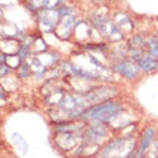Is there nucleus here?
Listing matches in <instances>:
<instances>
[{
  "label": "nucleus",
  "instance_id": "1a4fd4ad",
  "mask_svg": "<svg viewBox=\"0 0 158 158\" xmlns=\"http://www.w3.org/2000/svg\"><path fill=\"white\" fill-rule=\"evenodd\" d=\"M76 26V22H73L69 16H65L62 22H59L58 26H56V35L60 36V38H65L68 39L69 35L72 33V29H75Z\"/></svg>",
  "mask_w": 158,
  "mask_h": 158
},
{
  "label": "nucleus",
  "instance_id": "6e6552de",
  "mask_svg": "<svg viewBox=\"0 0 158 158\" xmlns=\"http://www.w3.org/2000/svg\"><path fill=\"white\" fill-rule=\"evenodd\" d=\"M114 69L119 73L121 76H124L125 79H129V81H132L138 76V71H139V68H138L137 62H131V60H122V62H118Z\"/></svg>",
  "mask_w": 158,
  "mask_h": 158
},
{
  "label": "nucleus",
  "instance_id": "f03ea898",
  "mask_svg": "<svg viewBox=\"0 0 158 158\" xmlns=\"http://www.w3.org/2000/svg\"><path fill=\"white\" fill-rule=\"evenodd\" d=\"M138 152V147L135 145L132 137H119L109 141L102 150L98 151L99 158H135Z\"/></svg>",
  "mask_w": 158,
  "mask_h": 158
},
{
  "label": "nucleus",
  "instance_id": "ddd939ff",
  "mask_svg": "<svg viewBox=\"0 0 158 158\" xmlns=\"http://www.w3.org/2000/svg\"><path fill=\"white\" fill-rule=\"evenodd\" d=\"M9 72H10V68L7 66V63H4V62L0 63V78L4 75H7Z\"/></svg>",
  "mask_w": 158,
  "mask_h": 158
},
{
  "label": "nucleus",
  "instance_id": "f257e3e1",
  "mask_svg": "<svg viewBox=\"0 0 158 158\" xmlns=\"http://www.w3.org/2000/svg\"><path fill=\"white\" fill-rule=\"evenodd\" d=\"M124 111V105L114 99H108L99 104H95L85 109L81 114V118L86 121H96V122H102V124H108L112 122L118 115H121Z\"/></svg>",
  "mask_w": 158,
  "mask_h": 158
},
{
  "label": "nucleus",
  "instance_id": "20e7f679",
  "mask_svg": "<svg viewBox=\"0 0 158 158\" xmlns=\"http://www.w3.org/2000/svg\"><path fill=\"white\" fill-rule=\"evenodd\" d=\"M82 139H83V135H81V134H76L73 131H60L56 135V138H55V142H56V145L60 150L69 151L76 148Z\"/></svg>",
  "mask_w": 158,
  "mask_h": 158
},
{
  "label": "nucleus",
  "instance_id": "2eb2a0df",
  "mask_svg": "<svg viewBox=\"0 0 158 158\" xmlns=\"http://www.w3.org/2000/svg\"><path fill=\"white\" fill-rule=\"evenodd\" d=\"M2 91H3V88H2V86H0V94H2Z\"/></svg>",
  "mask_w": 158,
  "mask_h": 158
},
{
  "label": "nucleus",
  "instance_id": "0eeeda50",
  "mask_svg": "<svg viewBox=\"0 0 158 158\" xmlns=\"http://www.w3.org/2000/svg\"><path fill=\"white\" fill-rule=\"evenodd\" d=\"M155 134H157V131H155V128H152V127H148V128L144 129V132H142V135H141V139H139V144H138V152H137L138 158L147 157L151 144L154 141Z\"/></svg>",
  "mask_w": 158,
  "mask_h": 158
},
{
  "label": "nucleus",
  "instance_id": "39448f33",
  "mask_svg": "<svg viewBox=\"0 0 158 158\" xmlns=\"http://www.w3.org/2000/svg\"><path fill=\"white\" fill-rule=\"evenodd\" d=\"M117 94V89L111 86H101L96 88V89H92V91H88V94L83 95L85 101L88 104H99V102H104V101L111 99L114 95Z\"/></svg>",
  "mask_w": 158,
  "mask_h": 158
},
{
  "label": "nucleus",
  "instance_id": "423d86ee",
  "mask_svg": "<svg viewBox=\"0 0 158 158\" xmlns=\"http://www.w3.org/2000/svg\"><path fill=\"white\" fill-rule=\"evenodd\" d=\"M59 17H60V13L56 9H43L39 12V22L46 30L56 27L59 23Z\"/></svg>",
  "mask_w": 158,
  "mask_h": 158
},
{
  "label": "nucleus",
  "instance_id": "9d476101",
  "mask_svg": "<svg viewBox=\"0 0 158 158\" xmlns=\"http://www.w3.org/2000/svg\"><path fill=\"white\" fill-rule=\"evenodd\" d=\"M137 65L141 71L147 72V73H151L158 69V60L154 58H151L150 55H142L141 58L137 60Z\"/></svg>",
  "mask_w": 158,
  "mask_h": 158
},
{
  "label": "nucleus",
  "instance_id": "f8f14e48",
  "mask_svg": "<svg viewBox=\"0 0 158 158\" xmlns=\"http://www.w3.org/2000/svg\"><path fill=\"white\" fill-rule=\"evenodd\" d=\"M23 60L19 55H4V63H7L9 68H19Z\"/></svg>",
  "mask_w": 158,
  "mask_h": 158
},
{
  "label": "nucleus",
  "instance_id": "dca6fc26",
  "mask_svg": "<svg viewBox=\"0 0 158 158\" xmlns=\"http://www.w3.org/2000/svg\"><path fill=\"white\" fill-rule=\"evenodd\" d=\"M109 158H114V157H109Z\"/></svg>",
  "mask_w": 158,
  "mask_h": 158
},
{
  "label": "nucleus",
  "instance_id": "9b49d317",
  "mask_svg": "<svg viewBox=\"0 0 158 158\" xmlns=\"http://www.w3.org/2000/svg\"><path fill=\"white\" fill-rule=\"evenodd\" d=\"M147 52L151 58H154L158 60V40L157 38H150L147 40Z\"/></svg>",
  "mask_w": 158,
  "mask_h": 158
},
{
  "label": "nucleus",
  "instance_id": "7ed1b4c3",
  "mask_svg": "<svg viewBox=\"0 0 158 158\" xmlns=\"http://www.w3.org/2000/svg\"><path fill=\"white\" fill-rule=\"evenodd\" d=\"M108 135H109L108 127L105 124H102V122H98V124H94L85 129L83 141L88 142V144H92L95 147H99L101 142L108 138Z\"/></svg>",
  "mask_w": 158,
  "mask_h": 158
},
{
  "label": "nucleus",
  "instance_id": "4468645a",
  "mask_svg": "<svg viewBox=\"0 0 158 158\" xmlns=\"http://www.w3.org/2000/svg\"><path fill=\"white\" fill-rule=\"evenodd\" d=\"M154 158H158V144L155 145V148H154Z\"/></svg>",
  "mask_w": 158,
  "mask_h": 158
}]
</instances>
